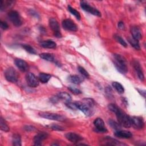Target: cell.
<instances>
[{
	"mask_svg": "<svg viewBox=\"0 0 146 146\" xmlns=\"http://www.w3.org/2000/svg\"><path fill=\"white\" fill-rule=\"evenodd\" d=\"M48 127H49V128L52 129V130H55V131H63L64 128L57 124H51L50 125H48Z\"/></svg>",
	"mask_w": 146,
	"mask_h": 146,
	"instance_id": "cell-36",
	"label": "cell"
},
{
	"mask_svg": "<svg viewBox=\"0 0 146 146\" xmlns=\"http://www.w3.org/2000/svg\"><path fill=\"white\" fill-rule=\"evenodd\" d=\"M78 109L82 111L85 115L91 116L94 113L95 102L91 98H84L81 102H75Z\"/></svg>",
	"mask_w": 146,
	"mask_h": 146,
	"instance_id": "cell-2",
	"label": "cell"
},
{
	"mask_svg": "<svg viewBox=\"0 0 146 146\" xmlns=\"http://www.w3.org/2000/svg\"><path fill=\"white\" fill-rule=\"evenodd\" d=\"M34 11L33 10H31V12H30V14H31V15H32V14H33H33H34ZM35 16H36V17H38V14H35Z\"/></svg>",
	"mask_w": 146,
	"mask_h": 146,
	"instance_id": "cell-43",
	"label": "cell"
},
{
	"mask_svg": "<svg viewBox=\"0 0 146 146\" xmlns=\"http://www.w3.org/2000/svg\"><path fill=\"white\" fill-rule=\"evenodd\" d=\"M24 129L26 131H28V132H30V131H33L35 129V128L34 127V126H32V125H25L24 127H23Z\"/></svg>",
	"mask_w": 146,
	"mask_h": 146,
	"instance_id": "cell-38",
	"label": "cell"
},
{
	"mask_svg": "<svg viewBox=\"0 0 146 146\" xmlns=\"http://www.w3.org/2000/svg\"><path fill=\"white\" fill-rule=\"evenodd\" d=\"M1 3H0V9L1 10L3 11L5 10L6 9L10 8L13 4L14 1H3L2 0H1Z\"/></svg>",
	"mask_w": 146,
	"mask_h": 146,
	"instance_id": "cell-25",
	"label": "cell"
},
{
	"mask_svg": "<svg viewBox=\"0 0 146 146\" xmlns=\"http://www.w3.org/2000/svg\"><path fill=\"white\" fill-rule=\"evenodd\" d=\"M14 63L16 66L18 68V69L22 72H26L29 70V64L28 63L21 59H15L14 60Z\"/></svg>",
	"mask_w": 146,
	"mask_h": 146,
	"instance_id": "cell-14",
	"label": "cell"
},
{
	"mask_svg": "<svg viewBox=\"0 0 146 146\" xmlns=\"http://www.w3.org/2000/svg\"><path fill=\"white\" fill-rule=\"evenodd\" d=\"M65 104L68 108H69L72 110H76L78 109L75 103H72L71 102H66Z\"/></svg>",
	"mask_w": 146,
	"mask_h": 146,
	"instance_id": "cell-37",
	"label": "cell"
},
{
	"mask_svg": "<svg viewBox=\"0 0 146 146\" xmlns=\"http://www.w3.org/2000/svg\"><path fill=\"white\" fill-rule=\"evenodd\" d=\"M108 123H109V124L110 125V126L114 129L117 131V130H120V125L118 123H116L115 121L112 120V119H110L108 120Z\"/></svg>",
	"mask_w": 146,
	"mask_h": 146,
	"instance_id": "cell-32",
	"label": "cell"
},
{
	"mask_svg": "<svg viewBox=\"0 0 146 146\" xmlns=\"http://www.w3.org/2000/svg\"><path fill=\"white\" fill-rule=\"evenodd\" d=\"M95 125V131L99 133H106L107 132V129L105 127L104 122L101 118H97L94 121Z\"/></svg>",
	"mask_w": 146,
	"mask_h": 146,
	"instance_id": "cell-10",
	"label": "cell"
},
{
	"mask_svg": "<svg viewBox=\"0 0 146 146\" xmlns=\"http://www.w3.org/2000/svg\"><path fill=\"white\" fill-rule=\"evenodd\" d=\"M108 109L115 113L117 119L118 123L120 126L125 128H129L131 127L130 116L124 112L120 108L115 104H110L108 106Z\"/></svg>",
	"mask_w": 146,
	"mask_h": 146,
	"instance_id": "cell-1",
	"label": "cell"
},
{
	"mask_svg": "<svg viewBox=\"0 0 146 146\" xmlns=\"http://www.w3.org/2000/svg\"><path fill=\"white\" fill-rule=\"evenodd\" d=\"M39 115L40 116L48 120H56L59 121H63L66 120V117L63 115L57 114V113H54L42 112H40Z\"/></svg>",
	"mask_w": 146,
	"mask_h": 146,
	"instance_id": "cell-6",
	"label": "cell"
},
{
	"mask_svg": "<svg viewBox=\"0 0 146 146\" xmlns=\"http://www.w3.org/2000/svg\"><path fill=\"white\" fill-rule=\"evenodd\" d=\"M8 18L15 26H20L22 24V21L19 14L15 10L10 11L7 14Z\"/></svg>",
	"mask_w": 146,
	"mask_h": 146,
	"instance_id": "cell-5",
	"label": "cell"
},
{
	"mask_svg": "<svg viewBox=\"0 0 146 146\" xmlns=\"http://www.w3.org/2000/svg\"><path fill=\"white\" fill-rule=\"evenodd\" d=\"M59 100V99L58 98V97L57 96V95L54 96L52 97V98L50 99V101H51L52 103H57Z\"/></svg>",
	"mask_w": 146,
	"mask_h": 146,
	"instance_id": "cell-40",
	"label": "cell"
},
{
	"mask_svg": "<svg viewBox=\"0 0 146 146\" xmlns=\"http://www.w3.org/2000/svg\"><path fill=\"white\" fill-rule=\"evenodd\" d=\"M65 137L68 140L72 143H78L83 139L81 136L74 132H68L66 133Z\"/></svg>",
	"mask_w": 146,
	"mask_h": 146,
	"instance_id": "cell-16",
	"label": "cell"
},
{
	"mask_svg": "<svg viewBox=\"0 0 146 146\" xmlns=\"http://www.w3.org/2000/svg\"><path fill=\"white\" fill-rule=\"evenodd\" d=\"M26 80L27 85L30 87H36L39 85V80L31 72H29L26 74Z\"/></svg>",
	"mask_w": 146,
	"mask_h": 146,
	"instance_id": "cell-11",
	"label": "cell"
},
{
	"mask_svg": "<svg viewBox=\"0 0 146 146\" xmlns=\"http://www.w3.org/2000/svg\"><path fill=\"white\" fill-rule=\"evenodd\" d=\"M113 87L116 90V91L119 94H123L124 92V89L123 86L117 82H113L112 83Z\"/></svg>",
	"mask_w": 146,
	"mask_h": 146,
	"instance_id": "cell-28",
	"label": "cell"
},
{
	"mask_svg": "<svg viewBox=\"0 0 146 146\" xmlns=\"http://www.w3.org/2000/svg\"><path fill=\"white\" fill-rule=\"evenodd\" d=\"M68 10L72 15H74L76 18L77 19H78V20L80 19V13L76 10H75L74 8L72 7L70 5L68 6Z\"/></svg>",
	"mask_w": 146,
	"mask_h": 146,
	"instance_id": "cell-30",
	"label": "cell"
},
{
	"mask_svg": "<svg viewBox=\"0 0 146 146\" xmlns=\"http://www.w3.org/2000/svg\"><path fill=\"white\" fill-rule=\"evenodd\" d=\"M68 89L71 92H72L73 94H76V95H78V94H80L82 93V91L79 90L78 88L75 87H73V86H69L68 87Z\"/></svg>",
	"mask_w": 146,
	"mask_h": 146,
	"instance_id": "cell-35",
	"label": "cell"
},
{
	"mask_svg": "<svg viewBox=\"0 0 146 146\" xmlns=\"http://www.w3.org/2000/svg\"><path fill=\"white\" fill-rule=\"evenodd\" d=\"M57 96L59 99L64 100L65 103L71 102V96L68 93L65 92H60L58 94Z\"/></svg>",
	"mask_w": 146,
	"mask_h": 146,
	"instance_id": "cell-23",
	"label": "cell"
},
{
	"mask_svg": "<svg viewBox=\"0 0 146 146\" xmlns=\"http://www.w3.org/2000/svg\"><path fill=\"white\" fill-rule=\"evenodd\" d=\"M124 27H125V26L123 22H119L118 23V28L119 29H120L121 30H123V29H124Z\"/></svg>",
	"mask_w": 146,
	"mask_h": 146,
	"instance_id": "cell-41",
	"label": "cell"
},
{
	"mask_svg": "<svg viewBox=\"0 0 146 146\" xmlns=\"http://www.w3.org/2000/svg\"><path fill=\"white\" fill-rule=\"evenodd\" d=\"M80 6L82 8L83 10L84 11L90 13L91 14H93L94 15H96L98 17H101V13L100 12L97 10L96 8L90 6L88 3L84 1H81L80 2Z\"/></svg>",
	"mask_w": 146,
	"mask_h": 146,
	"instance_id": "cell-9",
	"label": "cell"
},
{
	"mask_svg": "<svg viewBox=\"0 0 146 146\" xmlns=\"http://www.w3.org/2000/svg\"><path fill=\"white\" fill-rule=\"evenodd\" d=\"M13 145L15 146H21V137L19 134H14L12 137Z\"/></svg>",
	"mask_w": 146,
	"mask_h": 146,
	"instance_id": "cell-26",
	"label": "cell"
},
{
	"mask_svg": "<svg viewBox=\"0 0 146 146\" xmlns=\"http://www.w3.org/2000/svg\"><path fill=\"white\" fill-rule=\"evenodd\" d=\"M40 57L43 59L49 61V62H55V58L53 55L50 53H42L39 55Z\"/></svg>",
	"mask_w": 146,
	"mask_h": 146,
	"instance_id": "cell-27",
	"label": "cell"
},
{
	"mask_svg": "<svg viewBox=\"0 0 146 146\" xmlns=\"http://www.w3.org/2000/svg\"><path fill=\"white\" fill-rule=\"evenodd\" d=\"M40 46L45 48H55L56 47V43L52 40H46L42 41Z\"/></svg>",
	"mask_w": 146,
	"mask_h": 146,
	"instance_id": "cell-20",
	"label": "cell"
},
{
	"mask_svg": "<svg viewBox=\"0 0 146 146\" xmlns=\"http://www.w3.org/2000/svg\"><path fill=\"white\" fill-rule=\"evenodd\" d=\"M1 27L2 29L3 30H6L9 28V25H7V23L4 21H1Z\"/></svg>",
	"mask_w": 146,
	"mask_h": 146,
	"instance_id": "cell-39",
	"label": "cell"
},
{
	"mask_svg": "<svg viewBox=\"0 0 146 146\" xmlns=\"http://www.w3.org/2000/svg\"><path fill=\"white\" fill-rule=\"evenodd\" d=\"M131 126H132L135 129H141L144 126V121L143 119L140 116L130 117Z\"/></svg>",
	"mask_w": 146,
	"mask_h": 146,
	"instance_id": "cell-8",
	"label": "cell"
},
{
	"mask_svg": "<svg viewBox=\"0 0 146 146\" xmlns=\"http://www.w3.org/2000/svg\"><path fill=\"white\" fill-rule=\"evenodd\" d=\"M78 70L79 72L85 78H88L90 76V75L88 72L82 66H79L78 68Z\"/></svg>",
	"mask_w": 146,
	"mask_h": 146,
	"instance_id": "cell-34",
	"label": "cell"
},
{
	"mask_svg": "<svg viewBox=\"0 0 146 146\" xmlns=\"http://www.w3.org/2000/svg\"><path fill=\"white\" fill-rule=\"evenodd\" d=\"M137 90L138 91V92L144 97L145 98V90H140V89H137Z\"/></svg>",
	"mask_w": 146,
	"mask_h": 146,
	"instance_id": "cell-42",
	"label": "cell"
},
{
	"mask_svg": "<svg viewBox=\"0 0 146 146\" xmlns=\"http://www.w3.org/2000/svg\"><path fill=\"white\" fill-rule=\"evenodd\" d=\"M51 77V76L50 74L42 72L39 74L38 78V80L42 83H46L50 79Z\"/></svg>",
	"mask_w": 146,
	"mask_h": 146,
	"instance_id": "cell-22",
	"label": "cell"
},
{
	"mask_svg": "<svg viewBox=\"0 0 146 146\" xmlns=\"http://www.w3.org/2000/svg\"><path fill=\"white\" fill-rule=\"evenodd\" d=\"M48 134L46 132H40L38 133L34 137V143L35 145H42V141L47 139Z\"/></svg>",
	"mask_w": 146,
	"mask_h": 146,
	"instance_id": "cell-13",
	"label": "cell"
},
{
	"mask_svg": "<svg viewBox=\"0 0 146 146\" xmlns=\"http://www.w3.org/2000/svg\"><path fill=\"white\" fill-rule=\"evenodd\" d=\"M132 64L136 74H137L140 80L143 81L144 80V76L143 72L142 67H141L140 63L137 60H133L132 62Z\"/></svg>",
	"mask_w": 146,
	"mask_h": 146,
	"instance_id": "cell-15",
	"label": "cell"
},
{
	"mask_svg": "<svg viewBox=\"0 0 146 146\" xmlns=\"http://www.w3.org/2000/svg\"><path fill=\"white\" fill-rule=\"evenodd\" d=\"M114 38L120 44H121L123 46L126 47L127 46V43L125 42V41H124V40L119 35H117V34H115L114 36Z\"/></svg>",
	"mask_w": 146,
	"mask_h": 146,
	"instance_id": "cell-33",
	"label": "cell"
},
{
	"mask_svg": "<svg viewBox=\"0 0 146 146\" xmlns=\"http://www.w3.org/2000/svg\"><path fill=\"white\" fill-rule=\"evenodd\" d=\"M6 79L11 83H16L18 79V75L17 71L13 67H9L5 71Z\"/></svg>",
	"mask_w": 146,
	"mask_h": 146,
	"instance_id": "cell-4",
	"label": "cell"
},
{
	"mask_svg": "<svg viewBox=\"0 0 146 146\" xmlns=\"http://www.w3.org/2000/svg\"><path fill=\"white\" fill-rule=\"evenodd\" d=\"M115 135L121 139H129L132 136L131 132L125 130H117L115 132Z\"/></svg>",
	"mask_w": 146,
	"mask_h": 146,
	"instance_id": "cell-18",
	"label": "cell"
},
{
	"mask_svg": "<svg viewBox=\"0 0 146 146\" xmlns=\"http://www.w3.org/2000/svg\"><path fill=\"white\" fill-rule=\"evenodd\" d=\"M113 63L116 69L121 74H126L128 71L126 59L120 54H113Z\"/></svg>",
	"mask_w": 146,
	"mask_h": 146,
	"instance_id": "cell-3",
	"label": "cell"
},
{
	"mask_svg": "<svg viewBox=\"0 0 146 146\" xmlns=\"http://www.w3.org/2000/svg\"><path fill=\"white\" fill-rule=\"evenodd\" d=\"M127 40H128V42L130 43V44L133 48H135L136 50H139L140 49V44H139V42L138 40L133 38L132 36L128 37L127 38Z\"/></svg>",
	"mask_w": 146,
	"mask_h": 146,
	"instance_id": "cell-24",
	"label": "cell"
},
{
	"mask_svg": "<svg viewBox=\"0 0 146 146\" xmlns=\"http://www.w3.org/2000/svg\"><path fill=\"white\" fill-rule=\"evenodd\" d=\"M131 33L132 34V36L133 38H135L138 40L142 38L141 31L139 27L136 26H132L131 28Z\"/></svg>",
	"mask_w": 146,
	"mask_h": 146,
	"instance_id": "cell-19",
	"label": "cell"
},
{
	"mask_svg": "<svg viewBox=\"0 0 146 146\" xmlns=\"http://www.w3.org/2000/svg\"><path fill=\"white\" fill-rule=\"evenodd\" d=\"M0 126H1V129L5 132H8L10 130L9 127L7 124L5 120L3 119V117H1L0 120Z\"/></svg>",
	"mask_w": 146,
	"mask_h": 146,
	"instance_id": "cell-29",
	"label": "cell"
},
{
	"mask_svg": "<svg viewBox=\"0 0 146 146\" xmlns=\"http://www.w3.org/2000/svg\"><path fill=\"white\" fill-rule=\"evenodd\" d=\"M49 26L54 33V35L56 38H60L62 34L60 31V27L56 19L54 18H51L49 19Z\"/></svg>",
	"mask_w": 146,
	"mask_h": 146,
	"instance_id": "cell-7",
	"label": "cell"
},
{
	"mask_svg": "<svg viewBox=\"0 0 146 146\" xmlns=\"http://www.w3.org/2000/svg\"><path fill=\"white\" fill-rule=\"evenodd\" d=\"M62 26L63 29L70 31H76L78 30L77 25L74 21L70 19H66L62 22Z\"/></svg>",
	"mask_w": 146,
	"mask_h": 146,
	"instance_id": "cell-12",
	"label": "cell"
},
{
	"mask_svg": "<svg viewBox=\"0 0 146 146\" xmlns=\"http://www.w3.org/2000/svg\"><path fill=\"white\" fill-rule=\"evenodd\" d=\"M22 47L27 52H28L30 54H36V51H35V50L29 44H23Z\"/></svg>",
	"mask_w": 146,
	"mask_h": 146,
	"instance_id": "cell-31",
	"label": "cell"
},
{
	"mask_svg": "<svg viewBox=\"0 0 146 146\" xmlns=\"http://www.w3.org/2000/svg\"><path fill=\"white\" fill-rule=\"evenodd\" d=\"M68 80L72 83L75 84H79L81 83H82L84 80V78L79 76V75H71L68 77Z\"/></svg>",
	"mask_w": 146,
	"mask_h": 146,
	"instance_id": "cell-21",
	"label": "cell"
},
{
	"mask_svg": "<svg viewBox=\"0 0 146 146\" xmlns=\"http://www.w3.org/2000/svg\"><path fill=\"white\" fill-rule=\"evenodd\" d=\"M101 141L104 143L105 145H125L124 144L120 143L119 141L113 139L110 136H104L101 139Z\"/></svg>",
	"mask_w": 146,
	"mask_h": 146,
	"instance_id": "cell-17",
	"label": "cell"
}]
</instances>
